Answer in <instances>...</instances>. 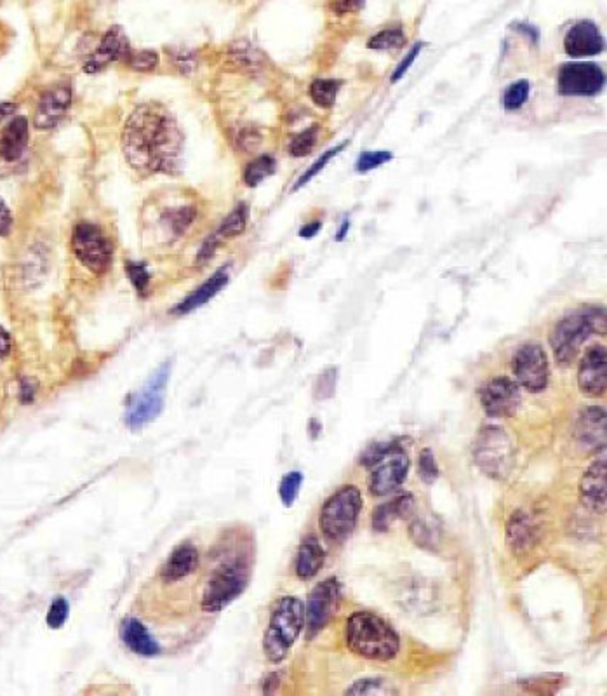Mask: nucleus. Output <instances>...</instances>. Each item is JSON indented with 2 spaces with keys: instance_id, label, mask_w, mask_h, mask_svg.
<instances>
[{
  "instance_id": "obj_1",
  "label": "nucleus",
  "mask_w": 607,
  "mask_h": 696,
  "mask_svg": "<svg viewBox=\"0 0 607 696\" xmlns=\"http://www.w3.org/2000/svg\"><path fill=\"white\" fill-rule=\"evenodd\" d=\"M185 136L162 105L134 108L122 131V150L131 168L141 174H176L183 164Z\"/></svg>"
},
{
  "instance_id": "obj_2",
  "label": "nucleus",
  "mask_w": 607,
  "mask_h": 696,
  "mask_svg": "<svg viewBox=\"0 0 607 696\" xmlns=\"http://www.w3.org/2000/svg\"><path fill=\"white\" fill-rule=\"evenodd\" d=\"M348 650L364 660L388 662L401 651V637L390 623L369 611H355L347 620Z\"/></svg>"
},
{
  "instance_id": "obj_3",
  "label": "nucleus",
  "mask_w": 607,
  "mask_h": 696,
  "mask_svg": "<svg viewBox=\"0 0 607 696\" xmlns=\"http://www.w3.org/2000/svg\"><path fill=\"white\" fill-rule=\"evenodd\" d=\"M594 333H606V310L602 307H585L574 310L555 324L550 335V345L561 366H569Z\"/></svg>"
},
{
  "instance_id": "obj_4",
  "label": "nucleus",
  "mask_w": 607,
  "mask_h": 696,
  "mask_svg": "<svg viewBox=\"0 0 607 696\" xmlns=\"http://www.w3.org/2000/svg\"><path fill=\"white\" fill-rule=\"evenodd\" d=\"M362 465L371 469L369 493L387 496L401 488L409 472V456L401 444L378 442L364 451Z\"/></svg>"
},
{
  "instance_id": "obj_5",
  "label": "nucleus",
  "mask_w": 607,
  "mask_h": 696,
  "mask_svg": "<svg viewBox=\"0 0 607 696\" xmlns=\"http://www.w3.org/2000/svg\"><path fill=\"white\" fill-rule=\"evenodd\" d=\"M305 629V604L294 596H286L275 604L267 632L263 637V651L272 663H281Z\"/></svg>"
},
{
  "instance_id": "obj_6",
  "label": "nucleus",
  "mask_w": 607,
  "mask_h": 696,
  "mask_svg": "<svg viewBox=\"0 0 607 696\" xmlns=\"http://www.w3.org/2000/svg\"><path fill=\"white\" fill-rule=\"evenodd\" d=\"M361 509V491L354 484L341 486L329 496L319 516V528L327 542H345L357 526Z\"/></svg>"
},
{
  "instance_id": "obj_7",
  "label": "nucleus",
  "mask_w": 607,
  "mask_h": 696,
  "mask_svg": "<svg viewBox=\"0 0 607 696\" xmlns=\"http://www.w3.org/2000/svg\"><path fill=\"white\" fill-rule=\"evenodd\" d=\"M514 444L500 427H484L474 444V462L491 479L503 481L514 467Z\"/></svg>"
},
{
  "instance_id": "obj_8",
  "label": "nucleus",
  "mask_w": 607,
  "mask_h": 696,
  "mask_svg": "<svg viewBox=\"0 0 607 696\" xmlns=\"http://www.w3.org/2000/svg\"><path fill=\"white\" fill-rule=\"evenodd\" d=\"M249 566L242 561L221 564L207 582L202 594V609L206 613H220L244 594L249 583Z\"/></svg>"
},
{
  "instance_id": "obj_9",
  "label": "nucleus",
  "mask_w": 607,
  "mask_h": 696,
  "mask_svg": "<svg viewBox=\"0 0 607 696\" xmlns=\"http://www.w3.org/2000/svg\"><path fill=\"white\" fill-rule=\"evenodd\" d=\"M173 364L166 362L148 378V382L141 387L138 394H134L133 401L127 404L126 425L131 430H140L154 422L164 409V397H166L167 382L171 376Z\"/></svg>"
},
{
  "instance_id": "obj_10",
  "label": "nucleus",
  "mask_w": 607,
  "mask_h": 696,
  "mask_svg": "<svg viewBox=\"0 0 607 696\" xmlns=\"http://www.w3.org/2000/svg\"><path fill=\"white\" fill-rule=\"evenodd\" d=\"M72 249L77 260L91 274H107L114 261V246L105 232L94 223H79L72 235Z\"/></svg>"
},
{
  "instance_id": "obj_11",
  "label": "nucleus",
  "mask_w": 607,
  "mask_h": 696,
  "mask_svg": "<svg viewBox=\"0 0 607 696\" xmlns=\"http://www.w3.org/2000/svg\"><path fill=\"white\" fill-rule=\"evenodd\" d=\"M512 371L519 387L533 394L543 392L547 389L548 378H550V366H548L545 348L538 343H526L517 348V352L512 357Z\"/></svg>"
},
{
  "instance_id": "obj_12",
  "label": "nucleus",
  "mask_w": 607,
  "mask_h": 696,
  "mask_svg": "<svg viewBox=\"0 0 607 696\" xmlns=\"http://www.w3.org/2000/svg\"><path fill=\"white\" fill-rule=\"evenodd\" d=\"M343 589L338 578H327L319 583L308 596L305 608V627L308 639H314L340 608Z\"/></svg>"
},
{
  "instance_id": "obj_13",
  "label": "nucleus",
  "mask_w": 607,
  "mask_h": 696,
  "mask_svg": "<svg viewBox=\"0 0 607 696\" xmlns=\"http://www.w3.org/2000/svg\"><path fill=\"white\" fill-rule=\"evenodd\" d=\"M604 86H606L604 70L590 61L566 63L557 77V91L562 96H574V98L597 96Z\"/></svg>"
},
{
  "instance_id": "obj_14",
  "label": "nucleus",
  "mask_w": 607,
  "mask_h": 696,
  "mask_svg": "<svg viewBox=\"0 0 607 696\" xmlns=\"http://www.w3.org/2000/svg\"><path fill=\"white\" fill-rule=\"evenodd\" d=\"M482 408L489 416H510L521 404V387L505 376L493 378L479 390Z\"/></svg>"
},
{
  "instance_id": "obj_15",
  "label": "nucleus",
  "mask_w": 607,
  "mask_h": 696,
  "mask_svg": "<svg viewBox=\"0 0 607 696\" xmlns=\"http://www.w3.org/2000/svg\"><path fill=\"white\" fill-rule=\"evenodd\" d=\"M131 54V47L127 41L126 32L119 25L108 30L107 34L103 35L98 47L94 49V53L89 56V60L84 65L86 74H98L101 70H105L108 65H112L115 61H126L127 56Z\"/></svg>"
},
{
  "instance_id": "obj_16",
  "label": "nucleus",
  "mask_w": 607,
  "mask_h": 696,
  "mask_svg": "<svg viewBox=\"0 0 607 696\" xmlns=\"http://www.w3.org/2000/svg\"><path fill=\"white\" fill-rule=\"evenodd\" d=\"M607 385L606 347L595 345L588 348L578 368V387L588 397H601Z\"/></svg>"
},
{
  "instance_id": "obj_17",
  "label": "nucleus",
  "mask_w": 607,
  "mask_h": 696,
  "mask_svg": "<svg viewBox=\"0 0 607 696\" xmlns=\"http://www.w3.org/2000/svg\"><path fill=\"white\" fill-rule=\"evenodd\" d=\"M72 105V87L68 84H58L42 94L41 101L35 110L34 122L37 129H53L60 124Z\"/></svg>"
},
{
  "instance_id": "obj_18",
  "label": "nucleus",
  "mask_w": 607,
  "mask_h": 696,
  "mask_svg": "<svg viewBox=\"0 0 607 696\" xmlns=\"http://www.w3.org/2000/svg\"><path fill=\"white\" fill-rule=\"evenodd\" d=\"M606 47L601 30L594 21H578L564 37V49L571 58H588L601 54Z\"/></svg>"
},
{
  "instance_id": "obj_19",
  "label": "nucleus",
  "mask_w": 607,
  "mask_h": 696,
  "mask_svg": "<svg viewBox=\"0 0 607 696\" xmlns=\"http://www.w3.org/2000/svg\"><path fill=\"white\" fill-rule=\"evenodd\" d=\"M574 439L587 451H604L606 446V409L587 408L581 411L574 427Z\"/></svg>"
},
{
  "instance_id": "obj_20",
  "label": "nucleus",
  "mask_w": 607,
  "mask_h": 696,
  "mask_svg": "<svg viewBox=\"0 0 607 696\" xmlns=\"http://www.w3.org/2000/svg\"><path fill=\"white\" fill-rule=\"evenodd\" d=\"M580 498L587 509L604 514L607 505L606 458H601L588 467L580 482Z\"/></svg>"
},
{
  "instance_id": "obj_21",
  "label": "nucleus",
  "mask_w": 607,
  "mask_h": 696,
  "mask_svg": "<svg viewBox=\"0 0 607 696\" xmlns=\"http://www.w3.org/2000/svg\"><path fill=\"white\" fill-rule=\"evenodd\" d=\"M228 270H230V268L221 267L218 272H214L204 284H201L199 288L195 289L194 293H190L183 302L178 303V305L171 310V314L187 315L197 310V308H201L202 305L211 302L214 296L218 295L221 289L225 288L228 281H230Z\"/></svg>"
},
{
  "instance_id": "obj_22",
  "label": "nucleus",
  "mask_w": 607,
  "mask_h": 696,
  "mask_svg": "<svg viewBox=\"0 0 607 696\" xmlns=\"http://www.w3.org/2000/svg\"><path fill=\"white\" fill-rule=\"evenodd\" d=\"M30 126L27 117H14L0 133V159L16 162L27 150Z\"/></svg>"
},
{
  "instance_id": "obj_23",
  "label": "nucleus",
  "mask_w": 607,
  "mask_h": 696,
  "mask_svg": "<svg viewBox=\"0 0 607 696\" xmlns=\"http://www.w3.org/2000/svg\"><path fill=\"white\" fill-rule=\"evenodd\" d=\"M199 568V552L194 545L183 543L173 550L164 568H162V580L166 583L180 582L183 578L192 575Z\"/></svg>"
},
{
  "instance_id": "obj_24",
  "label": "nucleus",
  "mask_w": 607,
  "mask_h": 696,
  "mask_svg": "<svg viewBox=\"0 0 607 696\" xmlns=\"http://www.w3.org/2000/svg\"><path fill=\"white\" fill-rule=\"evenodd\" d=\"M121 636L124 644L133 651L134 655L154 658L161 653L159 643L148 632L147 627L136 618H127L126 622L122 623Z\"/></svg>"
},
{
  "instance_id": "obj_25",
  "label": "nucleus",
  "mask_w": 607,
  "mask_h": 696,
  "mask_svg": "<svg viewBox=\"0 0 607 696\" xmlns=\"http://www.w3.org/2000/svg\"><path fill=\"white\" fill-rule=\"evenodd\" d=\"M326 561V552L322 549L319 538L314 535H308L301 542L296 556V575L300 580H312L314 576L319 575L322 566Z\"/></svg>"
},
{
  "instance_id": "obj_26",
  "label": "nucleus",
  "mask_w": 607,
  "mask_h": 696,
  "mask_svg": "<svg viewBox=\"0 0 607 696\" xmlns=\"http://www.w3.org/2000/svg\"><path fill=\"white\" fill-rule=\"evenodd\" d=\"M413 495H401L392 502L381 503L373 512L374 531L385 533L397 519H406L413 512Z\"/></svg>"
},
{
  "instance_id": "obj_27",
  "label": "nucleus",
  "mask_w": 607,
  "mask_h": 696,
  "mask_svg": "<svg viewBox=\"0 0 607 696\" xmlns=\"http://www.w3.org/2000/svg\"><path fill=\"white\" fill-rule=\"evenodd\" d=\"M247 220H249V206L246 202H241L235 206L234 211L223 220L220 227L216 228L211 235L221 244L225 239H232V237L244 234Z\"/></svg>"
},
{
  "instance_id": "obj_28",
  "label": "nucleus",
  "mask_w": 607,
  "mask_h": 696,
  "mask_svg": "<svg viewBox=\"0 0 607 696\" xmlns=\"http://www.w3.org/2000/svg\"><path fill=\"white\" fill-rule=\"evenodd\" d=\"M533 522L524 512H515L512 521L508 524V542L517 550L529 547L533 542Z\"/></svg>"
},
{
  "instance_id": "obj_29",
  "label": "nucleus",
  "mask_w": 607,
  "mask_h": 696,
  "mask_svg": "<svg viewBox=\"0 0 607 696\" xmlns=\"http://www.w3.org/2000/svg\"><path fill=\"white\" fill-rule=\"evenodd\" d=\"M195 216H197V211H195L194 206H181V208L164 211L162 223L166 225L169 234L173 237H181L194 223Z\"/></svg>"
},
{
  "instance_id": "obj_30",
  "label": "nucleus",
  "mask_w": 607,
  "mask_h": 696,
  "mask_svg": "<svg viewBox=\"0 0 607 696\" xmlns=\"http://www.w3.org/2000/svg\"><path fill=\"white\" fill-rule=\"evenodd\" d=\"M277 169V161L272 155H261L258 159L247 164L244 169V183L247 187L256 188L260 183L267 180L268 176H272Z\"/></svg>"
},
{
  "instance_id": "obj_31",
  "label": "nucleus",
  "mask_w": 607,
  "mask_h": 696,
  "mask_svg": "<svg viewBox=\"0 0 607 696\" xmlns=\"http://www.w3.org/2000/svg\"><path fill=\"white\" fill-rule=\"evenodd\" d=\"M341 81L336 79H315L310 86V98L317 107L331 108L340 93Z\"/></svg>"
},
{
  "instance_id": "obj_32",
  "label": "nucleus",
  "mask_w": 607,
  "mask_h": 696,
  "mask_svg": "<svg viewBox=\"0 0 607 696\" xmlns=\"http://www.w3.org/2000/svg\"><path fill=\"white\" fill-rule=\"evenodd\" d=\"M347 695H392V693H397L394 690V686L387 679L383 677H366V679H359L355 681L347 691Z\"/></svg>"
},
{
  "instance_id": "obj_33",
  "label": "nucleus",
  "mask_w": 607,
  "mask_h": 696,
  "mask_svg": "<svg viewBox=\"0 0 607 696\" xmlns=\"http://www.w3.org/2000/svg\"><path fill=\"white\" fill-rule=\"evenodd\" d=\"M406 44V34L402 32V28H387L380 34L373 35L367 47L373 51H392V49H401Z\"/></svg>"
},
{
  "instance_id": "obj_34",
  "label": "nucleus",
  "mask_w": 607,
  "mask_h": 696,
  "mask_svg": "<svg viewBox=\"0 0 607 696\" xmlns=\"http://www.w3.org/2000/svg\"><path fill=\"white\" fill-rule=\"evenodd\" d=\"M348 145V140L343 141V143H340V145H336V147L329 148L327 152H324V154L317 159V161L310 166V168L305 171V173L301 174L300 178H298V181L294 183L293 185V192H296V190H300L301 187H305L307 185L308 181L314 180L315 176L317 174L321 173L322 169L326 168L327 164L329 162L333 161L334 157L336 155H340L343 150H345V147Z\"/></svg>"
},
{
  "instance_id": "obj_35",
  "label": "nucleus",
  "mask_w": 607,
  "mask_h": 696,
  "mask_svg": "<svg viewBox=\"0 0 607 696\" xmlns=\"http://www.w3.org/2000/svg\"><path fill=\"white\" fill-rule=\"evenodd\" d=\"M529 94H531V84L527 81H517L503 91V98H501V103H503V108L508 110V112H515L519 108L526 105L527 100H529Z\"/></svg>"
},
{
  "instance_id": "obj_36",
  "label": "nucleus",
  "mask_w": 607,
  "mask_h": 696,
  "mask_svg": "<svg viewBox=\"0 0 607 696\" xmlns=\"http://www.w3.org/2000/svg\"><path fill=\"white\" fill-rule=\"evenodd\" d=\"M319 131H321L319 126H310L300 134H296L293 141L289 143V154L293 157H307L308 154H312L319 140Z\"/></svg>"
},
{
  "instance_id": "obj_37",
  "label": "nucleus",
  "mask_w": 607,
  "mask_h": 696,
  "mask_svg": "<svg viewBox=\"0 0 607 696\" xmlns=\"http://www.w3.org/2000/svg\"><path fill=\"white\" fill-rule=\"evenodd\" d=\"M126 274L134 289L141 296L147 295L148 284H150V272H148L147 263H143V261H127Z\"/></svg>"
},
{
  "instance_id": "obj_38",
  "label": "nucleus",
  "mask_w": 607,
  "mask_h": 696,
  "mask_svg": "<svg viewBox=\"0 0 607 696\" xmlns=\"http://www.w3.org/2000/svg\"><path fill=\"white\" fill-rule=\"evenodd\" d=\"M394 159V154L392 152H385V150H378V152H362L357 159V164H355V171L357 173L366 174L369 171H374V169L381 168L385 166L387 162Z\"/></svg>"
},
{
  "instance_id": "obj_39",
  "label": "nucleus",
  "mask_w": 607,
  "mask_h": 696,
  "mask_svg": "<svg viewBox=\"0 0 607 696\" xmlns=\"http://www.w3.org/2000/svg\"><path fill=\"white\" fill-rule=\"evenodd\" d=\"M301 484H303L301 472H289L287 476L282 477L279 484V496L286 507H291L296 502V498L300 495Z\"/></svg>"
},
{
  "instance_id": "obj_40",
  "label": "nucleus",
  "mask_w": 607,
  "mask_h": 696,
  "mask_svg": "<svg viewBox=\"0 0 607 696\" xmlns=\"http://www.w3.org/2000/svg\"><path fill=\"white\" fill-rule=\"evenodd\" d=\"M418 472H420L421 481L425 484H434L439 479V465H437L432 449H421L420 458H418Z\"/></svg>"
},
{
  "instance_id": "obj_41",
  "label": "nucleus",
  "mask_w": 607,
  "mask_h": 696,
  "mask_svg": "<svg viewBox=\"0 0 607 696\" xmlns=\"http://www.w3.org/2000/svg\"><path fill=\"white\" fill-rule=\"evenodd\" d=\"M127 65L136 70V72H154L155 68L159 67L161 58L155 51H138L127 56Z\"/></svg>"
},
{
  "instance_id": "obj_42",
  "label": "nucleus",
  "mask_w": 607,
  "mask_h": 696,
  "mask_svg": "<svg viewBox=\"0 0 607 696\" xmlns=\"http://www.w3.org/2000/svg\"><path fill=\"white\" fill-rule=\"evenodd\" d=\"M338 383V369L329 368L322 373L314 387V397L317 401H326L329 397H333Z\"/></svg>"
},
{
  "instance_id": "obj_43",
  "label": "nucleus",
  "mask_w": 607,
  "mask_h": 696,
  "mask_svg": "<svg viewBox=\"0 0 607 696\" xmlns=\"http://www.w3.org/2000/svg\"><path fill=\"white\" fill-rule=\"evenodd\" d=\"M68 613H70V604H68L67 599L65 597H56L54 603L51 604V608L47 611V625L51 629H61L68 620Z\"/></svg>"
},
{
  "instance_id": "obj_44",
  "label": "nucleus",
  "mask_w": 607,
  "mask_h": 696,
  "mask_svg": "<svg viewBox=\"0 0 607 696\" xmlns=\"http://www.w3.org/2000/svg\"><path fill=\"white\" fill-rule=\"evenodd\" d=\"M423 46H425L423 42H416V44L409 49V53L404 56V60L397 65L394 74H392V77H390V82H392V84H397V82L406 77L407 72H409V68L413 67L414 61H416V58L420 56Z\"/></svg>"
},
{
  "instance_id": "obj_45",
  "label": "nucleus",
  "mask_w": 607,
  "mask_h": 696,
  "mask_svg": "<svg viewBox=\"0 0 607 696\" xmlns=\"http://www.w3.org/2000/svg\"><path fill=\"white\" fill-rule=\"evenodd\" d=\"M411 538L418 543L420 547L434 545V529L428 528L425 522L416 521L411 524Z\"/></svg>"
},
{
  "instance_id": "obj_46",
  "label": "nucleus",
  "mask_w": 607,
  "mask_h": 696,
  "mask_svg": "<svg viewBox=\"0 0 607 696\" xmlns=\"http://www.w3.org/2000/svg\"><path fill=\"white\" fill-rule=\"evenodd\" d=\"M13 230V213L7 208L6 201L0 197V237H7Z\"/></svg>"
},
{
  "instance_id": "obj_47",
  "label": "nucleus",
  "mask_w": 607,
  "mask_h": 696,
  "mask_svg": "<svg viewBox=\"0 0 607 696\" xmlns=\"http://www.w3.org/2000/svg\"><path fill=\"white\" fill-rule=\"evenodd\" d=\"M366 0H333V11L338 14L357 13L364 7Z\"/></svg>"
},
{
  "instance_id": "obj_48",
  "label": "nucleus",
  "mask_w": 607,
  "mask_h": 696,
  "mask_svg": "<svg viewBox=\"0 0 607 696\" xmlns=\"http://www.w3.org/2000/svg\"><path fill=\"white\" fill-rule=\"evenodd\" d=\"M11 350H13V340H11V335L7 333L6 329L0 326V362L9 357Z\"/></svg>"
},
{
  "instance_id": "obj_49",
  "label": "nucleus",
  "mask_w": 607,
  "mask_h": 696,
  "mask_svg": "<svg viewBox=\"0 0 607 696\" xmlns=\"http://www.w3.org/2000/svg\"><path fill=\"white\" fill-rule=\"evenodd\" d=\"M512 28L517 30L519 34L526 35V39H529V41H533L534 44H538V39H540V32H538V28H534L533 25H529V23H514Z\"/></svg>"
},
{
  "instance_id": "obj_50",
  "label": "nucleus",
  "mask_w": 607,
  "mask_h": 696,
  "mask_svg": "<svg viewBox=\"0 0 607 696\" xmlns=\"http://www.w3.org/2000/svg\"><path fill=\"white\" fill-rule=\"evenodd\" d=\"M321 228V221H312V223H308L305 227L300 228V237H303V239H312V237H315V235L321 232Z\"/></svg>"
},
{
  "instance_id": "obj_51",
  "label": "nucleus",
  "mask_w": 607,
  "mask_h": 696,
  "mask_svg": "<svg viewBox=\"0 0 607 696\" xmlns=\"http://www.w3.org/2000/svg\"><path fill=\"white\" fill-rule=\"evenodd\" d=\"M16 110H18L16 103H0V122L13 117L16 114Z\"/></svg>"
},
{
  "instance_id": "obj_52",
  "label": "nucleus",
  "mask_w": 607,
  "mask_h": 696,
  "mask_svg": "<svg viewBox=\"0 0 607 696\" xmlns=\"http://www.w3.org/2000/svg\"><path fill=\"white\" fill-rule=\"evenodd\" d=\"M348 232H350V220L347 218V220L341 223L340 230H338V234H336V241H345V239H347Z\"/></svg>"
},
{
  "instance_id": "obj_53",
  "label": "nucleus",
  "mask_w": 607,
  "mask_h": 696,
  "mask_svg": "<svg viewBox=\"0 0 607 696\" xmlns=\"http://www.w3.org/2000/svg\"><path fill=\"white\" fill-rule=\"evenodd\" d=\"M0 2H2V0H0Z\"/></svg>"
}]
</instances>
